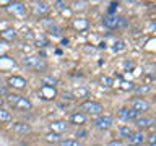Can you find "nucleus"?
<instances>
[{"label":"nucleus","mask_w":156,"mask_h":146,"mask_svg":"<svg viewBox=\"0 0 156 146\" xmlns=\"http://www.w3.org/2000/svg\"><path fill=\"white\" fill-rule=\"evenodd\" d=\"M23 65L28 67V68H33V70H37V71H44L47 68V63L44 58H39L37 55H28L23 58Z\"/></svg>","instance_id":"nucleus-1"},{"label":"nucleus","mask_w":156,"mask_h":146,"mask_svg":"<svg viewBox=\"0 0 156 146\" xmlns=\"http://www.w3.org/2000/svg\"><path fill=\"white\" fill-rule=\"evenodd\" d=\"M80 110L81 114H88V115H101L104 107L96 101H85L83 104H80Z\"/></svg>","instance_id":"nucleus-2"},{"label":"nucleus","mask_w":156,"mask_h":146,"mask_svg":"<svg viewBox=\"0 0 156 146\" xmlns=\"http://www.w3.org/2000/svg\"><path fill=\"white\" fill-rule=\"evenodd\" d=\"M127 21L124 16H117V15H106L104 18H102V24H104L106 28L109 29H115L119 26H124Z\"/></svg>","instance_id":"nucleus-3"},{"label":"nucleus","mask_w":156,"mask_h":146,"mask_svg":"<svg viewBox=\"0 0 156 146\" xmlns=\"http://www.w3.org/2000/svg\"><path fill=\"white\" fill-rule=\"evenodd\" d=\"M93 127L98 130H109L112 127V117L111 115H99L93 120Z\"/></svg>","instance_id":"nucleus-4"},{"label":"nucleus","mask_w":156,"mask_h":146,"mask_svg":"<svg viewBox=\"0 0 156 146\" xmlns=\"http://www.w3.org/2000/svg\"><path fill=\"white\" fill-rule=\"evenodd\" d=\"M39 96H41V99H44V101H51V99H54V97L57 96V91H55L54 86L42 85L41 88H39Z\"/></svg>","instance_id":"nucleus-5"},{"label":"nucleus","mask_w":156,"mask_h":146,"mask_svg":"<svg viewBox=\"0 0 156 146\" xmlns=\"http://www.w3.org/2000/svg\"><path fill=\"white\" fill-rule=\"evenodd\" d=\"M130 107L133 110H136V112H140V114H141V112H145V110L150 109V104L143 99V97H135V99H132Z\"/></svg>","instance_id":"nucleus-6"},{"label":"nucleus","mask_w":156,"mask_h":146,"mask_svg":"<svg viewBox=\"0 0 156 146\" xmlns=\"http://www.w3.org/2000/svg\"><path fill=\"white\" fill-rule=\"evenodd\" d=\"M129 143L130 144H135V146H141L143 144V141H145V135L141 133V131H132L129 138Z\"/></svg>","instance_id":"nucleus-7"},{"label":"nucleus","mask_w":156,"mask_h":146,"mask_svg":"<svg viewBox=\"0 0 156 146\" xmlns=\"http://www.w3.org/2000/svg\"><path fill=\"white\" fill-rule=\"evenodd\" d=\"M13 131L16 135H26L31 131V127L26 122H16V123H13Z\"/></svg>","instance_id":"nucleus-8"},{"label":"nucleus","mask_w":156,"mask_h":146,"mask_svg":"<svg viewBox=\"0 0 156 146\" xmlns=\"http://www.w3.org/2000/svg\"><path fill=\"white\" fill-rule=\"evenodd\" d=\"M15 107V109H16V110H20V112H26V110H31V102H29V99H26V97H20V99H18V102H16V104H15L13 106Z\"/></svg>","instance_id":"nucleus-9"},{"label":"nucleus","mask_w":156,"mask_h":146,"mask_svg":"<svg viewBox=\"0 0 156 146\" xmlns=\"http://www.w3.org/2000/svg\"><path fill=\"white\" fill-rule=\"evenodd\" d=\"M49 5L46 2H36L34 3V7H33V13L36 15V16H41V15H46L49 12Z\"/></svg>","instance_id":"nucleus-10"},{"label":"nucleus","mask_w":156,"mask_h":146,"mask_svg":"<svg viewBox=\"0 0 156 146\" xmlns=\"http://www.w3.org/2000/svg\"><path fill=\"white\" fill-rule=\"evenodd\" d=\"M8 85L16 88V89H23V88L26 86V80L21 78V76H10L8 78Z\"/></svg>","instance_id":"nucleus-11"},{"label":"nucleus","mask_w":156,"mask_h":146,"mask_svg":"<svg viewBox=\"0 0 156 146\" xmlns=\"http://www.w3.org/2000/svg\"><path fill=\"white\" fill-rule=\"evenodd\" d=\"M49 127H51V131H54V133H57V135H60V133H63V131L67 130V123H65V122H62V120L52 122Z\"/></svg>","instance_id":"nucleus-12"},{"label":"nucleus","mask_w":156,"mask_h":146,"mask_svg":"<svg viewBox=\"0 0 156 146\" xmlns=\"http://www.w3.org/2000/svg\"><path fill=\"white\" fill-rule=\"evenodd\" d=\"M8 12L13 13V15H23L24 13V5L21 2H13V3H8Z\"/></svg>","instance_id":"nucleus-13"},{"label":"nucleus","mask_w":156,"mask_h":146,"mask_svg":"<svg viewBox=\"0 0 156 146\" xmlns=\"http://www.w3.org/2000/svg\"><path fill=\"white\" fill-rule=\"evenodd\" d=\"M86 122V115L81 114V112H75V114L70 115V123L73 125H83Z\"/></svg>","instance_id":"nucleus-14"},{"label":"nucleus","mask_w":156,"mask_h":146,"mask_svg":"<svg viewBox=\"0 0 156 146\" xmlns=\"http://www.w3.org/2000/svg\"><path fill=\"white\" fill-rule=\"evenodd\" d=\"M132 133V130H130V127H119V128L115 130V138L117 140H122V138H129Z\"/></svg>","instance_id":"nucleus-15"},{"label":"nucleus","mask_w":156,"mask_h":146,"mask_svg":"<svg viewBox=\"0 0 156 146\" xmlns=\"http://www.w3.org/2000/svg\"><path fill=\"white\" fill-rule=\"evenodd\" d=\"M151 120L150 117H138V119L135 120V125L138 127V128H148V127L151 125Z\"/></svg>","instance_id":"nucleus-16"},{"label":"nucleus","mask_w":156,"mask_h":146,"mask_svg":"<svg viewBox=\"0 0 156 146\" xmlns=\"http://www.w3.org/2000/svg\"><path fill=\"white\" fill-rule=\"evenodd\" d=\"M88 94H90V91L86 89V88H78V89H73L72 91V96H73V99H80V97H88Z\"/></svg>","instance_id":"nucleus-17"},{"label":"nucleus","mask_w":156,"mask_h":146,"mask_svg":"<svg viewBox=\"0 0 156 146\" xmlns=\"http://www.w3.org/2000/svg\"><path fill=\"white\" fill-rule=\"evenodd\" d=\"M2 39H5V41H13L15 37H16V33H15V29H5V31H2Z\"/></svg>","instance_id":"nucleus-18"},{"label":"nucleus","mask_w":156,"mask_h":146,"mask_svg":"<svg viewBox=\"0 0 156 146\" xmlns=\"http://www.w3.org/2000/svg\"><path fill=\"white\" fill-rule=\"evenodd\" d=\"M58 146H81L78 140H73V138H67V140H60L58 141Z\"/></svg>","instance_id":"nucleus-19"},{"label":"nucleus","mask_w":156,"mask_h":146,"mask_svg":"<svg viewBox=\"0 0 156 146\" xmlns=\"http://www.w3.org/2000/svg\"><path fill=\"white\" fill-rule=\"evenodd\" d=\"M129 110L130 109H127V107H122V109L117 110V117L120 120H129Z\"/></svg>","instance_id":"nucleus-20"},{"label":"nucleus","mask_w":156,"mask_h":146,"mask_svg":"<svg viewBox=\"0 0 156 146\" xmlns=\"http://www.w3.org/2000/svg\"><path fill=\"white\" fill-rule=\"evenodd\" d=\"M10 120H12V114L2 107L0 109V122H10Z\"/></svg>","instance_id":"nucleus-21"},{"label":"nucleus","mask_w":156,"mask_h":146,"mask_svg":"<svg viewBox=\"0 0 156 146\" xmlns=\"http://www.w3.org/2000/svg\"><path fill=\"white\" fill-rule=\"evenodd\" d=\"M46 141H49V143H58L60 141V138H58L57 133H54V131H51V133L46 135Z\"/></svg>","instance_id":"nucleus-22"},{"label":"nucleus","mask_w":156,"mask_h":146,"mask_svg":"<svg viewBox=\"0 0 156 146\" xmlns=\"http://www.w3.org/2000/svg\"><path fill=\"white\" fill-rule=\"evenodd\" d=\"M42 85H46V86H55V85H57V78L44 76V78H42Z\"/></svg>","instance_id":"nucleus-23"},{"label":"nucleus","mask_w":156,"mask_h":146,"mask_svg":"<svg viewBox=\"0 0 156 146\" xmlns=\"http://www.w3.org/2000/svg\"><path fill=\"white\" fill-rule=\"evenodd\" d=\"M5 97H7L8 104L13 107V106H15V104H16V102H18V99H20V97H21V96H18V94H10V92H8V94L5 96Z\"/></svg>","instance_id":"nucleus-24"},{"label":"nucleus","mask_w":156,"mask_h":146,"mask_svg":"<svg viewBox=\"0 0 156 146\" xmlns=\"http://www.w3.org/2000/svg\"><path fill=\"white\" fill-rule=\"evenodd\" d=\"M36 46L37 47H46V46H49V41H47L46 37L39 36V37H36Z\"/></svg>","instance_id":"nucleus-25"},{"label":"nucleus","mask_w":156,"mask_h":146,"mask_svg":"<svg viewBox=\"0 0 156 146\" xmlns=\"http://www.w3.org/2000/svg\"><path fill=\"white\" fill-rule=\"evenodd\" d=\"M101 83H102V86H106V88H109V86H112V80L109 76H106V75H101Z\"/></svg>","instance_id":"nucleus-26"},{"label":"nucleus","mask_w":156,"mask_h":146,"mask_svg":"<svg viewBox=\"0 0 156 146\" xmlns=\"http://www.w3.org/2000/svg\"><path fill=\"white\" fill-rule=\"evenodd\" d=\"M124 49H125V44L122 42V41H117L114 44V47H112V50H114V52H122Z\"/></svg>","instance_id":"nucleus-27"},{"label":"nucleus","mask_w":156,"mask_h":146,"mask_svg":"<svg viewBox=\"0 0 156 146\" xmlns=\"http://www.w3.org/2000/svg\"><path fill=\"white\" fill-rule=\"evenodd\" d=\"M49 31H51V34H54V36H60V33H62V29L57 26V24H52L51 28H49Z\"/></svg>","instance_id":"nucleus-28"},{"label":"nucleus","mask_w":156,"mask_h":146,"mask_svg":"<svg viewBox=\"0 0 156 146\" xmlns=\"http://www.w3.org/2000/svg\"><path fill=\"white\" fill-rule=\"evenodd\" d=\"M75 136H76V138H86V136H88V130H85V128H80V130H76Z\"/></svg>","instance_id":"nucleus-29"},{"label":"nucleus","mask_w":156,"mask_h":146,"mask_svg":"<svg viewBox=\"0 0 156 146\" xmlns=\"http://www.w3.org/2000/svg\"><path fill=\"white\" fill-rule=\"evenodd\" d=\"M41 23H42V24H44V26H46L47 29H49V28H51V26H52V24H55V23H54V21H52V19H51V18H44V19H41Z\"/></svg>","instance_id":"nucleus-30"},{"label":"nucleus","mask_w":156,"mask_h":146,"mask_svg":"<svg viewBox=\"0 0 156 146\" xmlns=\"http://www.w3.org/2000/svg\"><path fill=\"white\" fill-rule=\"evenodd\" d=\"M122 89H125V91H129V89H133V83H129V81H124L120 85Z\"/></svg>","instance_id":"nucleus-31"},{"label":"nucleus","mask_w":156,"mask_h":146,"mask_svg":"<svg viewBox=\"0 0 156 146\" xmlns=\"http://www.w3.org/2000/svg\"><path fill=\"white\" fill-rule=\"evenodd\" d=\"M150 89H151V86H150V85H145V86L136 88V91H138V92H146V91H150Z\"/></svg>","instance_id":"nucleus-32"},{"label":"nucleus","mask_w":156,"mask_h":146,"mask_svg":"<svg viewBox=\"0 0 156 146\" xmlns=\"http://www.w3.org/2000/svg\"><path fill=\"white\" fill-rule=\"evenodd\" d=\"M75 28L85 29V28H86V21H75Z\"/></svg>","instance_id":"nucleus-33"},{"label":"nucleus","mask_w":156,"mask_h":146,"mask_svg":"<svg viewBox=\"0 0 156 146\" xmlns=\"http://www.w3.org/2000/svg\"><path fill=\"white\" fill-rule=\"evenodd\" d=\"M119 7V3H115V2H112L111 5H109V15H114V10Z\"/></svg>","instance_id":"nucleus-34"},{"label":"nucleus","mask_w":156,"mask_h":146,"mask_svg":"<svg viewBox=\"0 0 156 146\" xmlns=\"http://www.w3.org/2000/svg\"><path fill=\"white\" fill-rule=\"evenodd\" d=\"M148 143H150V144L156 143V133H153V135H150V136H148Z\"/></svg>","instance_id":"nucleus-35"},{"label":"nucleus","mask_w":156,"mask_h":146,"mask_svg":"<svg viewBox=\"0 0 156 146\" xmlns=\"http://www.w3.org/2000/svg\"><path fill=\"white\" fill-rule=\"evenodd\" d=\"M8 94V89H7V88H5V86H0V96H7Z\"/></svg>","instance_id":"nucleus-36"},{"label":"nucleus","mask_w":156,"mask_h":146,"mask_svg":"<svg viewBox=\"0 0 156 146\" xmlns=\"http://www.w3.org/2000/svg\"><path fill=\"white\" fill-rule=\"evenodd\" d=\"M72 5H73V8H81L85 5V2H73Z\"/></svg>","instance_id":"nucleus-37"},{"label":"nucleus","mask_w":156,"mask_h":146,"mask_svg":"<svg viewBox=\"0 0 156 146\" xmlns=\"http://www.w3.org/2000/svg\"><path fill=\"white\" fill-rule=\"evenodd\" d=\"M107 146H122V143H120L119 140H114V141H111V143L107 144Z\"/></svg>","instance_id":"nucleus-38"},{"label":"nucleus","mask_w":156,"mask_h":146,"mask_svg":"<svg viewBox=\"0 0 156 146\" xmlns=\"http://www.w3.org/2000/svg\"><path fill=\"white\" fill-rule=\"evenodd\" d=\"M125 68H127V70H129V68H132V67H133V62H125V65H124Z\"/></svg>","instance_id":"nucleus-39"},{"label":"nucleus","mask_w":156,"mask_h":146,"mask_svg":"<svg viewBox=\"0 0 156 146\" xmlns=\"http://www.w3.org/2000/svg\"><path fill=\"white\" fill-rule=\"evenodd\" d=\"M55 5H57V8H63V5H65V2H55Z\"/></svg>","instance_id":"nucleus-40"},{"label":"nucleus","mask_w":156,"mask_h":146,"mask_svg":"<svg viewBox=\"0 0 156 146\" xmlns=\"http://www.w3.org/2000/svg\"><path fill=\"white\" fill-rule=\"evenodd\" d=\"M5 104V99H3V97L2 96H0V109H2V106Z\"/></svg>","instance_id":"nucleus-41"},{"label":"nucleus","mask_w":156,"mask_h":146,"mask_svg":"<svg viewBox=\"0 0 156 146\" xmlns=\"http://www.w3.org/2000/svg\"><path fill=\"white\" fill-rule=\"evenodd\" d=\"M150 127H151V128H154V130H156V120H154V122H151V125H150Z\"/></svg>","instance_id":"nucleus-42"},{"label":"nucleus","mask_w":156,"mask_h":146,"mask_svg":"<svg viewBox=\"0 0 156 146\" xmlns=\"http://www.w3.org/2000/svg\"><path fill=\"white\" fill-rule=\"evenodd\" d=\"M150 146H156V143H153V144H150Z\"/></svg>","instance_id":"nucleus-43"},{"label":"nucleus","mask_w":156,"mask_h":146,"mask_svg":"<svg viewBox=\"0 0 156 146\" xmlns=\"http://www.w3.org/2000/svg\"><path fill=\"white\" fill-rule=\"evenodd\" d=\"M129 146H135V144H129Z\"/></svg>","instance_id":"nucleus-44"}]
</instances>
